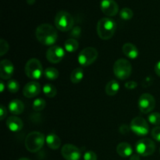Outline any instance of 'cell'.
Wrapping results in <instances>:
<instances>
[{"label":"cell","instance_id":"6da1fadb","mask_svg":"<svg viewBox=\"0 0 160 160\" xmlns=\"http://www.w3.org/2000/svg\"><path fill=\"white\" fill-rule=\"evenodd\" d=\"M35 35L38 41L42 45H52L57 41L56 29L48 23H42L36 28Z\"/></svg>","mask_w":160,"mask_h":160},{"label":"cell","instance_id":"7a4b0ae2","mask_svg":"<svg viewBox=\"0 0 160 160\" xmlns=\"http://www.w3.org/2000/svg\"><path fill=\"white\" fill-rule=\"evenodd\" d=\"M117 30L115 20L108 17H104L98 20L97 24V32L98 37L102 40H109L114 35Z\"/></svg>","mask_w":160,"mask_h":160},{"label":"cell","instance_id":"3957f363","mask_svg":"<svg viewBox=\"0 0 160 160\" xmlns=\"http://www.w3.org/2000/svg\"><path fill=\"white\" fill-rule=\"evenodd\" d=\"M45 143V136L38 131L29 133L25 139V147L30 152H37L42 149Z\"/></svg>","mask_w":160,"mask_h":160},{"label":"cell","instance_id":"277c9868","mask_svg":"<svg viewBox=\"0 0 160 160\" xmlns=\"http://www.w3.org/2000/svg\"><path fill=\"white\" fill-rule=\"evenodd\" d=\"M55 25L61 31H68L72 29L74 24V19L67 11H59L55 17Z\"/></svg>","mask_w":160,"mask_h":160},{"label":"cell","instance_id":"5b68a950","mask_svg":"<svg viewBox=\"0 0 160 160\" xmlns=\"http://www.w3.org/2000/svg\"><path fill=\"white\" fill-rule=\"evenodd\" d=\"M113 72L115 76L120 80H126L131 76L132 72V66L128 60L125 59H119L113 65Z\"/></svg>","mask_w":160,"mask_h":160},{"label":"cell","instance_id":"8992f818","mask_svg":"<svg viewBox=\"0 0 160 160\" xmlns=\"http://www.w3.org/2000/svg\"><path fill=\"white\" fill-rule=\"evenodd\" d=\"M24 71L27 76L32 80H38L42 76L44 71L43 67L40 61L37 59H29L24 67Z\"/></svg>","mask_w":160,"mask_h":160},{"label":"cell","instance_id":"52a82bcc","mask_svg":"<svg viewBox=\"0 0 160 160\" xmlns=\"http://www.w3.org/2000/svg\"><path fill=\"white\" fill-rule=\"evenodd\" d=\"M98 58V51L93 47H87L84 48L78 56V62L82 67L90 66Z\"/></svg>","mask_w":160,"mask_h":160},{"label":"cell","instance_id":"ba28073f","mask_svg":"<svg viewBox=\"0 0 160 160\" xmlns=\"http://www.w3.org/2000/svg\"><path fill=\"white\" fill-rule=\"evenodd\" d=\"M136 152L139 156H148L152 155L156 150L154 142L149 138H142L136 143Z\"/></svg>","mask_w":160,"mask_h":160},{"label":"cell","instance_id":"9c48e42d","mask_svg":"<svg viewBox=\"0 0 160 160\" xmlns=\"http://www.w3.org/2000/svg\"><path fill=\"white\" fill-rule=\"evenodd\" d=\"M138 105L139 109L142 113H149L155 109L156 100L151 94L144 93L139 98Z\"/></svg>","mask_w":160,"mask_h":160},{"label":"cell","instance_id":"30bf717a","mask_svg":"<svg viewBox=\"0 0 160 160\" xmlns=\"http://www.w3.org/2000/svg\"><path fill=\"white\" fill-rule=\"evenodd\" d=\"M131 129L138 136H145L148 134L149 126L146 120L141 117H135L131 120Z\"/></svg>","mask_w":160,"mask_h":160},{"label":"cell","instance_id":"8fae6325","mask_svg":"<svg viewBox=\"0 0 160 160\" xmlns=\"http://www.w3.org/2000/svg\"><path fill=\"white\" fill-rule=\"evenodd\" d=\"M61 155L66 160H80L81 157V152L75 145L66 144L61 149Z\"/></svg>","mask_w":160,"mask_h":160},{"label":"cell","instance_id":"7c38bea8","mask_svg":"<svg viewBox=\"0 0 160 160\" xmlns=\"http://www.w3.org/2000/svg\"><path fill=\"white\" fill-rule=\"evenodd\" d=\"M100 8L105 15L114 17L119 12V6L115 0H101Z\"/></svg>","mask_w":160,"mask_h":160},{"label":"cell","instance_id":"4fadbf2b","mask_svg":"<svg viewBox=\"0 0 160 160\" xmlns=\"http://www.w3.org/2000/svg\"><path fill=\"white\" fill-rule=\"evenodd\" d=\"M64 50L58 45H53L50 47L46 52V58L52 63H58L64 57Z\"/></svg>","mask_w":160,"mask_h":160},{"label":"cell","instance_id":"5bb4252c","mask_svg":"<svg viewBox=\"0 0 160 160\" xmlns=\"http://www.w3.org/2000/svg\"><path fill=\"white\" fill-rule=\"evenodd\" d=\"M42 90L41 84L38 81H31L24 86L23 94L26 98H31L39 95Z\"/></svg>","mask_w":160,"mask_h":160},{"label":"cell","instance_id":"9a60e30c","mask_svg":"<svg viewBox=\"0 0 160 160\" xmlns=\"http://www.w3.org/2000/svg\"><path fill=\"white\" fill-rule=\"evenodd\" d=\"M14 72V66L9 59H3L0 62V77L2 80L10 79Z\"/></svg>","mask_w":160,"mask_h":160},{"label":"cell","instance_id":"2e32d148","mask_svg":"<svg viewBox=\"0 0 160 160\" xmlns=\"http://www.w3.org/2000/svg\"><path fill=\"white\" fill-rule=\"evenodd\" d=\"M6 126L9 131L12 132H18L21 131L23 127V123L20 118L17 117H10L6 120Z\"/></svg>","mask_w":160,"mask_h":160},{"label":"cell","instance_id":"e0dca14e","mask_svg":"<svg viewBox=\"0 0 160 160\" xmlns=\"http://www.w3.org/2000/svg\"><path fill=\"white\" fill-rule=\"evenodd\" d=\"M117 152L121 157H131L133 154L132 147L128 142H121L117 146Z\"/></svg>","mask_w":160,"mask_h":160},{"label":"cell","instance_id":"ac0fdd59","mask_svg":"<svg viewBox=\"0 0 160 160\" xmlns=\"http://www.w3.org/2000/svg\"><path fill=\"white\" fill-rule=\"evenodd\" d=\"M123 52L127 57L130 58V59H136L138 56V50L137 47L132 43H126L123 45Z\"/></svg>","mask_w":160,"mask_h":160},{"label":"cell","instance_id":"d6986e66","mask_svg":"<svg viewBox=\"0 0 160 160\" xmlns=\"http://www.w3.org/2000/svg\"><path fill=\"white\" fill-rule=\"evenodd\" d=\"M9 109L14 115H20L24 110V105L20 100L13 99L9 102Z\"/></svg>","mask_w":160,"mask_h":160},{"label":"cell","instance_id":"ffe728a7","mask_svg":"<svg viewBox=\"0 0 160 160\" xmlns=\"http://www.w3.org/2000/svg\"><path fill=\"white\" fill-rule=\"evenodd\" d=\"M45 141H46V143L48 145V146L51 149H58V148H59V147L61 145L60 138H59V136H57L55 134H48L46 137V140Z\"/></svg>","mask_w":160,"mask_h":160},{"label":"cell","instance_id":"44dd1931","mask_svg":"<svg viewBox=\"0 0 160 160\" xmlns=\"http://www.w3.org/2000/svg\"><path fill=\"white\" fill-rule=\"evenodd\" d=\"M119 90H120V84L116 80H112V81H109L105 88L106 95H109V96H113V95H117Z\"/></svg>","mask_w":160,"mask_h":160},{"label":"cell","instance_id":"7402d4cb","mask_svg":"<svg viewBox=\"0 0 160 160\" xmlns=\"http://www.w3.org/2000/svg\"><path fill=\"white\" fill-rule=\"evenodd\" d=\"M84 78V70L81 67H78L72 71L70 74V81L73 84H78Z\"/></svg>","mask_w":160,"mask_h":160},{"label":"cell","instance_id":"603a6c76","mask_svg":"<svg viewBox=\"0 0 160 160\" xmlns=\"http://www.w3.org/2000/svg\"><path fill=\"white\" fill-rule=\"evenodd\" d=\"M79 47V43L75 38H69L64 43V48L69 52H73L77 51Z\"/></svg>","mask_w":160,"mask_h":160},{"label":"cell","instance_id":"cb8c5ba5","mask_svg":"<svg viewBox=\"0 0 160 160\" xmlns=\"http://www.w3.org/2000/svg\"><path fill=\"white\" fill-rule=\"evenodd\" d=\"M44 75L47 79L54 81L59 78V71L54 67H48L44 70Z\"/></svg>","mask_w":160,"mask_h":160},{"label":"cell","instance_id":"d4e9b609","mask_svg":"<svg viewBox=\"0 0 160 160\" xmlns=\"http://www.w3.org/2000/svg\"><path fill=\"white\" fill-rule=\"evenodd\" d=\"M43 92L48 98H54L57 94V89L53 84H46L43 87Z\"/></svg>","mask_w":160,"mask_h":160},{"label":"cell","instance_id":"484cf974","mask_svg":"<svg viewBox=\"0 0 160 160\" xmlns=\"http://www.w3.org/2000/svg\"><path fill=\"white\" fill-rule=\"evenodd\" d=\"M45 106H46V102L41 98H37L33 102V109L36 112H40L43 110L45 108Z\"/></svg>","mask_w":160,"mask_h":160},{"label":"cell","instance_id":"4316f807","mask_svg":"<svg viewBox=\"0 0 160 160\" xmlns=\"http://www.w3.org/2000/svg\"><path fill=\"white\" fill-rule=\"evenodd\" d=\"M134 13L133 11L129 8H123L120 11V18L123 19L124 20H129L132 19Z\"/></svg>","mask_w":160,"mask_h":160},{"label":"cell","instance_id":"83f0119b","mask_svg":"<svg viewBox=\"0 0 160 160\" xmlns=\"http://www.w3.org/2000/svg\"><path fill=\"white\" fill-rule=\"evenodd\" d=\"M7 88L11 93H17L20 89V84L16 80H9L7 82Z\"/></svg>","mask_w":160,"mask_h":160},{"label":"cell","instance_id":"f1b7e54d","mask_svg":"<svg viewBox=\"0 0 160 160\" xmlns=\"http://www.w3.org/2000/svg\"><path fill=\"white\" fill-rule=\"evenodd\" d=\"M148 122L151 124L159 126L160 125V113L159 112H152L148 116Z\"/></svg>","mask_w":160,"mask_h":160},{"label":"cell","instance_id":"f546056e","mask_svg":"<svg viewBox=\"0 0 160 160\" xmlns=\"http://www.w3.org/2000/svg\"><path fill=\"white\" fill-rule=\"evenodd\" d=\"M9 48V46L8 42L6 41H5L4 39H1L0 40V56H4L8 52Z\"/></svg>","mask_w":160,"mask_h":160},{"label":"cell","instance_id":"4dcf8cb0","mask_svg":"<svg viewBox=\"0 0 160 160\" xmlns=\"http://www.w3.org/2000/svg\"><path fill=\"white\" fill-rule=\"evenodd\" d=\"M152 136L155 140L160 142V126H156L152 131Z\"/></svg>","mask_w":160,"mask_h":160},{"label":"cell","instance_id":"1f68e13d","mask_svg":"<svg viewBox=\"0 0 160 160\" xmlns=\"http://www.w3.org/2000/svg\"><path fill=\"white\" fill-rule=\"evenodd\" d=\"M84 160H97V155L94 152H86L84 155Z\"/></svg>","mask_w":160,"mask_h":160},{"label":"cell","instance_id":"d6a6232c","mask_svg":"<svg viewBox=\"0 0 160 160\" xmlns=\"http://www.w3.org/2000/svg\"><path fill=\"white\" fill-rule=\"evenodd\" d=\"M138 87V83L134 81H128L125 83V88L128 89H134Z\"/></svg>","mask_w":160,"mask_h":160},{"label":"cell","instance_id":"836d02e7","mask_svg":"<svg viewBox=\"0 0 160 160\" xmlns=\"http://www.w3.org/2000/svg\"><path fill=\"white\" fill-rule=\"evenodd\" d=\"M7 115V111H6V109L5 108V106L3 105H1L0 106V117H1V120H4L5 117Z\"/></svg>","mask_w":160,"mask_h":160},{"label":"cell","instance_id":"e575fe53","mask_svg":"<svg viewBox=\"0 0 160 160\" xmlns=\"http://www.w3.org/2000/svg\"><path fill=\"white\" fill-rule=\"evenodd\" d=\"M155 72L158 76L160 77V61H159L155 66Z\"/></svg>","mask_w":160,"mask_h":160},{"label":"cell","instance_id":"d590c367","mask_svg":"<svg viewBox=\"0 0 160 160\" xmlns=\"http://www.w3.org/2000/svg\"><path fill=\"white\" fill-rule=\"evenodd\" d=\"M130 160H140V156L139 155H132L130 157Z\"/></svg>","mask_w":160,"mask_h":160},{"label":"cell","instance_id":"8d00e7d4","mask_svg":"<svg viewBox=\"0 0 160 160\" xmlns=\"http://www.w3.org/2000/svg\"><path fill=\"white\" fill-rule=\"evenodd\" d=\"M4 88H5V85L4 84H3V81H2L1 83H0V90H1V92H3V91H4Z\"/></svg>","mask_w":160,"mask_h":160},{"label":"cell","instance_id":"74e56055","mask_svg":"<svg viewBox=\"0 0 160 160\" xmlns=\"http://www.w3.org/2000/svg\"><path fill=\"white\" fill-rule=\"evenodd\" d=\"M28 5H34L36 0H26Z\"/></svg>","mask_w":160,"mask_h":160},{"label":"cell","instance_id":"f35d334b","mask_svg":"<svg viewBox=\"0 0 160 160\" xmlns=\"http://www.w3.org/2000/svg\"><path fill=\"white\" fill-rule=\"evenodd\" d=\"M18 160H30V159H28V158H21V159H20Z\"/></svg>","mask_w":160,"mask_h":160},{"label":"cell","instance_id":"ab89813d","mask_svg":"<svg viewBox=\"0 0 160 160\" xmlns=\"http://www.w3.org/2000/svg\"><path fill=\"white\" fill-rule=\"evenodd\" d=\"M159 153H160V149H159Z\"/></svg>","mask_w":160,"mask_h":160}]
</instances>
